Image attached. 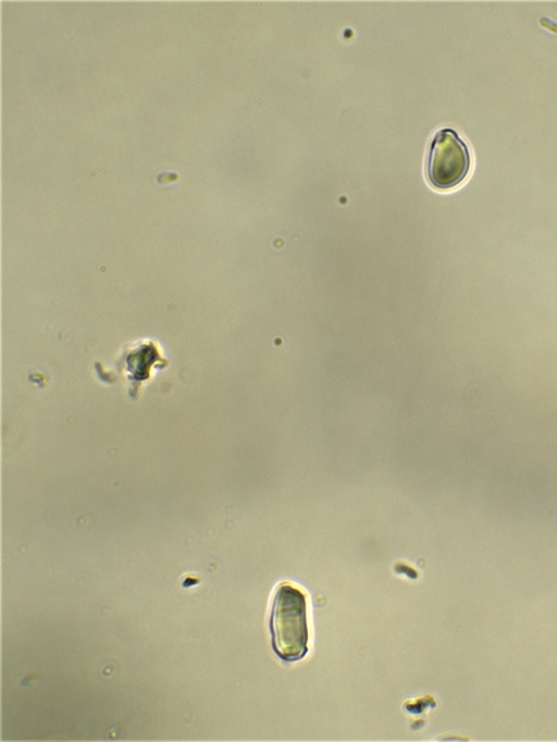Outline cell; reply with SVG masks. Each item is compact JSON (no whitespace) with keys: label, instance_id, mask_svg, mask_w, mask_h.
<instances>
[{"label":"cell","instance_id":"6da1fadb","mask_svg":"<svg viewBox=\"0 0 557 742\" xmlns=\"http://www.w3.org/2000/svg\"><path fill=\"white\" fill-rule=\"evenodd\" d=\"M270 631L276 655L286 661H296L308 652L307 601L304 592L288 583H281L275 592Z\"/></svg>","mask_w":557,"mask_h":742},{"label":"cell","instance_id":"7a4b0ae2","mask_svg":"<svg viewBox=\"0 0 557 742\" xmlns=\"http://www.w3.org/2000/svg\"><path fill=\"white\" fill-rule=\"evenodd\" d=\"M471 169L467 144L453 128L437 131L430 144L426 177L436 189L447 190L460 185Z\"/></svg>","mask_w":557,"mask_h":742}]
</instances>
